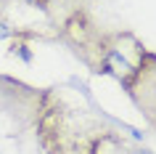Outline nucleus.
<instances>
[{
	"label": "nucleus",
	"instance_id": "obj_1",
	"mask_svg": "<svg viewBox=\"0 0 156 154\" xmlns=\"http://www.w3.org/2000/svg\"><path fill=\"white\" fill-rule=\"evenodd\" d=\"M116 130V122L93 106L87 93L72 88H42L34 133L42 154H93L101 136Z\"/></svg>",
	"mask_w": 156,
	"mask_h": 154
},
{
	"label": "nucleus",
	"instance_id": "obj_2",
	"mask_svg": "<svg viewBox=\"0 0 156 154\" xmlns=\"http://www.w3.org/2000/svg\"><path fill=\"white\" fill-rule=\"evenodd\" d=\"M146 51L148 48L132 29H106L95 74H106L119 82L122 90H127V85L132 82V77L138 74L140 64H143Z\"/></svg>",
	"mask_w": 156,
	"mask_h": 154
},
{
	"label": "nucleus",
	"instance_id": "obj_3",
	"mask_svg": "<svg viewBox=\"0 0 156 154\" xmlns=\"http://www.w3.org/2000/svg\"><path fill=\"white\" fill-rule=\"evenodd\" d=\"M103 35H106V29H101L95 16L85 6H77L66 16H61L56 40H61L66 48H72L74 56L95 74L101 61V48H103Z\"/></svg>",
	"mask_w": 156,
	"mask_h": 154
},
{
	"label": "nucleus",
	"instance_id": "obj_4",
	"mask_svg": "<svg viewBox=\"0 0 156 154\" xmlns=\"http://www.w3.org/2000/svg\"><path fill=\"white\" fill-rule=\"evenodd\" d=\"M124 93L130 96L135 109L143 114L146 125L156 133V53L151 48L146 51L138 74L132 77V82L127 85Z\"/></svg>",
	"mask_w": 156,
	"mask_h": 154
},
{
	"label": "nucleus",
	"instance_id": "obj_5",
	"mask_svg": "<svg viewBox=\"0 0 156 154\" xmlns=\"http://www.w3.org/2000/svg\"><path fill=\"white\" fill-rule=\"evenodd\" d=\"M93 154H156V152L143 146L140 141H132V138L122 136L119 130H111V133H106V136H101L95 141Z\"/></svg>",
	"mask_w": 156,
	"mask_h": 154
},
{
	"label": "nucleus",
	"instance_id": "obj_6",
	"mask_svg": "<svg viewBox=\"0 0 156 154\" xmlns=\"http://www.w3.org/2000/svg\"><path fill=\"white\" fill-rule=\"evenodd\" d=\"M45 40L48 35L37 32V29H19V27H13V35H11V56L21 58L24 64H32V48H29V40Z\"/></svg>",
	"mask_w": 156,
	"mask_h": 154
},
{
	"label": "nucleus",
	"instance_id": "obj_7",
	"mask_svg": "<svg viewBox=\"0 0 156 154\" xmlns=\"http://www.w3.org/2000/svg\"><path fill=\"white\" fill-rule=\"evenodd\" d=\"M8 3H11V0H0V21L5 19V11H8Z\"/></svg>",
	"mask_w": 156,
	"mask_h": 154
},
{
	"label": "nucleus",
	"instance_id": "obj_8",
	"mask_svg": "<svg viewBox=\"0 0 156 154\" xmlns=\"http://www.w3.org/2000/svg\"><path fill=\"white\" fill-rule=\"evenodd\" d=\"M11 35H13V29H8V27L0 21V37H11Z\"/></svg>",
	"mask_w": 156,
	"mask_h": 154
},
{
	"label": "nucleus",
	"instance_id": "obj_9",
	"mask_svg": "<svg viewBox=\"0 0 156 154\" xmlns=\"http://www.w3.org/2000/svg\"><path fill=\"white\" fill-rule=\"evenodd\" d=\"M48 6H50V3H48Z\"/></svg>",
	"mask_w": 156,
	"mask_h": 154
}]
</instances>
